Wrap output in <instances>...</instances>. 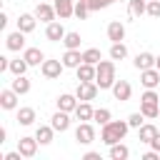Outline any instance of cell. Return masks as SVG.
Masks as SVG:
<instances>
[{"mask_svg": "<svg viewBox=\"0 0 160 160\" xmlns=\"http://www.w3.org/2000/svg\"><path fill=\"white\" fill-rule=\"evenodd\" d=\"M102 60V55H100V50L98 48H88L85 52H82V62H90V65H98Z\"/></svg>", "mask_w": 160, "mask_h": 160, "instance_id": "obj_31", "label": "cell"}, {"mask_svg": "<svg viewBox=\"0 0 160 160\" xmlns=\"http://www.w3.org/2000/svg\"><path fill=\"white\" fill-rule=\"evenodd\" d=\"M45 38L50 40V42H58V40H62L65 38V28H62V22H48V28H45Z\"/></svg>", "mask_w": 160, "mask_h": 160, "instance_id": "obj_13", "label": "cell"}, {"mask_svg": "<svg viewBox=\"0 0 160 160\" xmlns=\"http://www.w3.org/2000/svg\"><path fill=\"white\" fill-rule=\"evenodd\" d=\"M52 132H55L52 125H40V128L35 130V138H38L40 145H50V142H52Z\"/></svg>", "mask_w": 160, "mask_h": 160, "instance_id": "obj_24", "label": "cell"}, {"mask_svg": "<svg viewBox=\"0 0 160 160\" xmlns=\"http://www.w3.org/2000/svg\"><path fill=\"white\" fill-rule=\"evenodd\" d=\"M148 15L160 18V0H148Z\"/></svg>", "mask_w": 160, "mask_h": 160, "instance_id": "obj_36", "label": "cell"}, {"mask_svg": "<svg viewBox=\"0 0 160 160\" xmlns=\"http://www.w3.org/2000/svg\"><path fill=\"white\" fill-rule=\"evenodd\" d=\"M155 68H158V70H160V58H158V60H155Z\"/></svg>", "mask_w": 160, "mask_h": 160, "instance_id": "obj_44", "label": "cell"}, {"mask_svg": "<svg viewBox=\"0 0 160 160\" xmlns=\"http://www.w3.org/2000/svg\"><path fill=\"white\" fill-rule=\"evenodd\" d=\"M155 60H158V58H155L152 52H138L132 62H135L138 70H148V68H155Z\"/></svg>", "mask_w": 160, "mask_h": 160, "instance_id": "obj_18", "label": "cell"}, {"mask_svg": "<svg viewBox=\"0 0 160 160\" xmlns=\"http://www.w3.org/2000/svg\"><path fill=\"white\" fill-rule=\"evenodd\" d=\"M22 58H25L28 65H42V62H45V55H42L40 48H28V50L22 52Z\"/></svg>", "mask_w": 160, "mask_h": 160, "instance_id": "obj_20", "label": "cell"}, {"mask_svg": "<svg viewBox=\"0 0 160 160\" xmlns=\"http://www.w3.org/2000/svg\"><path fill=\"white\" fill-rule=\"evenodd\" d=\"M115 0H90L88 2V8L90 10H102V8H108V5H112Z\"/></svg>", "mask_w": 160, "mask_h": 160, "instance_id": "obj_37", "label": "cell"}, {"mask_svg": "<svg viewBox=\"0 0 160 160\" xmlns=\"http://www.w3.org/2000/svg\"><path fill=\"white\" fill-rule=\"evenodd\" d=\"M92 115H95L92 105H90L88 100H80V102H78V108H75V118H78V120H82V122H88V120H92Z\"/></svg>", "mask_w": 160, "mask_h": 160, "instance_id": "obj_19", "label": "cell"}, {"mask_svg": "<svg viewBox=\"0 0 160 160\" xmlns=\"http://www.w3.org/2000/svg\"><path fill=\"white\" fill-rule=\"evenodd\" d=\"M80 2H90V0H80Z\"/></svg>", "mask_w": 160, "mask_h": 160, "instance_id": "obj_45", "label": "cell"}, {"mask_svg": "<svg viewBox=\"0 0 160 160\" xmlns=\"http://www.w3.org/2000/svg\"><path fill=\"white\" fill-rule=\"evenodd\" d=\"M62 65H65V68H78V65H82V52H80V50H65Z\"/></svg>", "mask_w": 160, "mask_h": 160, "instance_id": "obj_22", "label": "cell"}, {"mask_svg": "<svg viewBox=\"0 0 160 160\" xmlns=\"http://www.w3.org/2000/svg\"><path fill=\"white\" fill-rule=\"evenodd\" d=\"M35 12L30 15V12H22L20 18H18V30H22V32H32L35 30Z\"/></svg>", "mask_w": 160, "mask_h": 160, "instance_id": "obj_21", "label": "cell"}, {"mask_svg": "<svg viewBox=\"0 0 160 160\" xmlns=\"http://www.w3.org/2000/svg\"><path fill=\"white\" fill-rule=\"evenodd\" d=\"M18 150L22 152V158H32L35 152H38V138H20L18 140Z\"/></svg>", "mask_w": 160, "mask_h": 160, "instance_id": "obj_8", "label": "cell"}, {"mask_svg": "<svg viewBox=\"0 0 160 160\" xmlns=\"http://www.w3.org/2000/svg\"><path fill=\"white\" fill-rule=\"evenodd\" d=\"M98 82H78V90H75V95H78V100H95L98 98Z\"/></svg>", "mask_w": 160, "mask_h": 160, "instance_id": "obj_4", "label": "cell"}, {"mask_svg": "<svg viewBox=\"0 0 160 160\" xmlns=\"http://www.w3.org/2000/svg\"><path fill=\"white\" fill-rule=\"evenodd\" d=\"M128 130H130L128 120H110V122L102 125V130H100V140H102L105 145H115V142H120V140L128 135Z\"/></svg>", "mask_w": 160, "mask_h": 160, "instance_id": "obj_1", "label": "cell"}, {"mask_svg": "<svg viewBox=\"0 0 160 160\" xmlns=\"http://www.w3.org/2000/svg\"><path fill=\"white\" fill-rule=\"evenodd\" d=\"M128 12H130V18H140L142 12H148V0H130Z\"/></svg>", "mask_w": 160, "mask_h": 160, "instance_id": "obj_26", "label": "cell"}, {"mask_svg": "<svg viewBox=\"0 0 160 160\" xmlns=\"http://www.w3.org/2000/svg\"><path fill=\"white\" fill-rule=\"evenodd\" d=\"M158 158H160V152H158V150H150V152H145V155H142V160H158Z\"/></svg>", "mask_w": 160, "mask_h": 160, "instance_id": "obj_39", "label": "cell"}, {"mask_svg": "<svg viewBox=\"0 0 160 160\" xmlns=\"http://www.w3.org/2000/svg\"><path fill=\"white\" fill-rule=\"evenodd\" d=\"M55 5H48V2H38V8H35V18L38 20H42V22H52L55 20Z\"/></svg>", "mask_w": 160, "mask_h": 160, "instance_id": "obj_9", "label": "cell"}, {"mask_svg": "<svg viewBox=\"0 0 160 160\" xmlns=\"http://www.w3.org/2000/svg\"><path fill=\"white\" fill-rule=\"evenodd\" d=\"M0 108H2V110H15V108H18V92H15L12 88L0 90Z\"/></svg>", "mask_w": 160, "mask_h": 160, "instance_id": "obj_11", "label": "cell"}, {"mask_svg": "<svg viewBox=\"0 0 160 160\" xmlns=\"http://www.w3.org/2000/svg\"><path fill=\"white\" fill-rule=\"evenodd\" d=\"M88 12H90L88 2H80V0H75V18H78V20H85V18H88Z\"/></svg>", "mask_w": 160, "mask_h": 160, "instance_id": "obj_33", "label": "cell"}, {"mask_svg": "<svg viewBox=\"0 0 160 160\" xmlns=\"http://www.w3.org/2000/svg\"><path fill=\"white\" fill-rule=\"evenodd\" d=\"M85 160H100V152H92L90 150V152H85Z\"/></svg>", "mask_w": 160, "mask_h": 160, "instance_id": "obj_42", "label": "cell"}, {"mask_svg": "<svg viewBox=\"0 0 160 160\" xmlns=\"http://www.w3.org/2000/svg\"><path fill=\"white\" fill-rule=\"evenodd\" d=\"M28 68H30V65L25 62V58H20V60H10V72H12V75H25Z\"/></svg>", "mask_w": 160, "mask_h": 160, "instance_id": "obj_32", "label": "cell"}, {"mask_svg": "<svg viewBox=\"0 0 160 160\" xmlns=\"http://www.w3.org/2000/svg\"><path fill=\"white\" fill-rule=\"evenodd\" d=\"M80 40H82L80 32H65V38H62L60 42H62L68 50H80Z\"/></svg>", "mask_w": 160, "mask_h": 160, "instance_id": "obj_27", "label": "cell"}, {"mask_svg": "<svg viewBox=\"0 0 160 160\" xmlns=\"http://www.w3.org/2000/svg\"><path fill=\"white\" fill-rule=\"evenodd\" d=\"M128 155H130L128 145H122V142H115V145H110V158H112V160H125Z\"/></svg>", "mask_w": 160, "mask_h": 160, "instance_id": "obj_29", "label": "cell"}, {"mask_svg": "<svg viewBox=\"0 0 160 160\" xmlns=\"http://www.w3.org/2000/svg\"><path fill=\"white\" fill-rule=\"evenodd\" d=\"M140 82L145 85V88H158L160 85V70L158 68H148V70H140Z\"/></svg>", "mask_w": 160, "mask_h": 160, "instance_id": "obj_6", "label": "cell"}, {"mask_svg": "<svg viewBox=\"0 0 160 160\" xmlns=\"http://www.w3.org/2000/svg\"><path fill=\"white\" fill-rule=\"evenodd\" d=\"M18 122L20 125H32L35 122V110L32 108H20L18 110Z\"/></svg>", "mask_w": 160, "mask_h": 160, "instance_id": "obj_28", "label": "cell"}, {"mask_svg": "<svg viewBox=\"0 0 160 160\" xmlns=\"http://www.w3.org/2000/svg\"><path fill=\"white\" fill-rule=\"evenodd\" d=\"M108 38H110L112 42H122V40H125V25H122L120 20H112V22L108 25Z\"/></svg>", "mask_w": 160, "mask_h": 160, "instance_id": "obj_15", "label": "cell"}, {"mask_svg": "<svg viewBox=\"0 0 160 160\" xmlns=\"http://www.w3.org/2000/svg\"><path fill=\"white\" fill-rule=\"evenodd\" d=\"M22 158V152L18 150V152H8V155H2V160H20Z\"/></svg>", "mask_w": 160, "mask_h": 160, "instance_id": "obj_38", "label": "cell"}, {"mask_svg": "<svg viewBox=\"0 0 160 160\" xmlns=\"http://www.w3.org/2000/svg\"><path fill=\"white\" fill-rule=\"evenodd\" d=\"M110 90H112L115 100H120V102L130 100V95H132V88H130V82H128V80H115V85H112Z\"/></svg>", "mask_w": 160, "mask_h": 160, "instance_id": "obj_7", "label": "cell"}, {"mask_svg": "<svg viewBox=\"0 0 160 160\" xmlns=\"http://www.w3.org/2000/svg\"><path fill=\"white\" fill-rule=\"evenodd\" d=\"M95 68H98V75H95L98 88H100V90L112 88V85H115V62H112V60H100Z\"/></svg>", "mask_w": 160, "mask_h": 160, "instance_id": "obj_2", "label": "cell"}, {"mask_svg": "<svg viewBox=\"0 0 160 160\" xmlns=\"http://www.w3.org/2000/svg\"><path fill=\"white\" fill-rule=\"evenodd\" d=\"M75 140H78L80 145H90V142L95 140V128H92L90 122H80V125L75 128Z\"/></svg>", "mask_w": 160, "mask_h": 160, "instance_id": "obj_3", "label": "cell"}, {"mask_svg": "<svg viewBox=\"0 0 160 160\" xmlns=\"http://www.w3.org/2000/svg\"><path fill=\"white\" fill-rule=\"evenodd\" d=\"M150 148H152V150H158V152H160V132H158V135H155V138H152V140H150Z\"/></svg>", "mask_w": 160, "mask_h": 160, "instance_id": "obj_40", "label": "cell"}, {"mask_svg": "<svg viewBox=\"0 0 160 160\" xmlns=\"http://www.w3.org/2000/svg\"><path fill=\"white\" fill-rule=\"evenodd\" d=\"M55 12L60 15V20L75 15V0H55Z\"/></svg>", "mask_w": 160, "mask_h": 160, "instance_id": "obj_17", "label": "cell"}, {"mask_svg": "<svg viewBox=\"0 0 160 160\" xmlns=\"http://www.w3.org/2000/svg\"><path fill=\"white\" fill-rule=\"evenodd\" d=\"M5 25H8V15H5V12H0V28H5Z\"/></svg>", "mask_w": 160, "mask_h": 160, "instance_id": "obj_43", "label": "cell"}, {"mask_svg": "<svg viewBox=\"0 0 160 160\" xmlns=\"http://www.w3.org/2000/svg\"><path fill=\"white\" fill-rule=\"evenodd\" d=\"M155 135H158V128L150 125V122H145V125L138 128V140H140V142H148V145H150V140H152Z\"/></svg>", "mask_w": 160, "mask_h": 160, "instance_id": "obj_23", "label": "cell"}, {"mask_svg": "<svg viewBox=\"0 0 160 160\" xmlns=\"http://www.w3.org/2000/svg\"><path fill=\"white\" fill-rule=\"evenodd\" d=\"M62 62L60 60H45L42 65H40V70H42V75L48 78V80H55V78H60V72H62Z\"/></svg>", "mask_w": 160, "mask_h": 160, "instance_id": "obj_5", "label": "cell"}, {"mask_svg": "<svg viewBox=\"0 0 160 160\" xmlns=\"http://www.w3.org/2000/svg\"><path fill=\"white\" fill-rule=\"evenodd\" d=\"M5 45H8V50H22L25 48V32L22 30H15V32H10L8 38H5Z\"/></svg>", "mask_w": 160, "mask_h": 160, "instance_id": "obj_14", "label": "cell"}, {"mask_svg": "<svg viewBox=\"0 0 160 160\" xmlns=\"http://www.w3.org/2000/svg\"><path fill=\"white\" fill-rule=\"evenodd\" d=\"M92 120H95V122H100V125H105V122H110V110H108V108H100V110H95V115H92Z\"/></svg>", "mask_w": 160, "mask_h": 160, "instance_id": "obj_34", "label": "cell"}, {"mask_svg": "<svg viewBox=\"0 0 160 160\" xmlns=\"http://www.w3.org/2000/svg\"><path fill=\"white\" fill-rule=\"evenodd\" d=\"M2 70H10V60L8 58H0V72Z\"/></svg>", "mask_w": 160, "mask_h": 160, "instance_id": "obj_41", "label": "cell"}, {"mask_svg": "<svg viewBox=\"0 0 160 160\" xmlns=\"http://www.w3.org/2000/svg\"><path fill=\"white\" fill-rule=\"evenodd\" d=\"M128 125H130V128H140V125H145V115H142V112H132V115L128 118Z\"/></svg>", "mask_w": 160, "mask_h": 160, "instance_id": "obj_35", "label": "cell"}, {"mask_svg": "<svg viewBox=\"0 0 160 160\" xmlns=\"http://www.w3.org/2000/svg\"><path fill=\"white\" fill-rule=\"evenodd\" d=\"M18 95H25V92H30V80L25 78V75H15V80H12V85H10Z\"/></svg>", "mask_w": 160, "mask_h": 160, "instance_id": "obj_25", "label": "cell"}, {"mask_svg": "<svg viewBox=\"0 0 160 160\" xmlns=\"http://www.w3.org/2000/svg\"><path fill=\"white\" fill-rule=\"evenodd\" d=\"M75 70H78V80H80V82H95V75H98V68H95V65L82 62V65H78Z\"/></svg>", "mask_w": 160, "mask_h": 160, "instance_id": "obj_10", "label": "cell"}, {"mask_svg": "<svg viewBox=\"0 0 160 160\" xmlns=\"http://www.w3.org/2000/svg\"><path fill=\"white\" fill-rule=\"evenodd\" d=\"M78 108V95H70V92H62L58 98V110H65V112H75Z\"/></svg>", "mask_w": 160, "mask_h": 160, "instance_id": "obj_16", "label": "cell"}, {"mask_svg": "<svg viewBox=\"0 0 160 160\" xmlns=\"http://www.w3.org/2000/svg\"><path fill=\"white\" fill-rule=\"evenodd\" d=\"M110 58H112V60H125V58H128V48H125L122 42H112V45H110Z\"/></svg>", "mask_w": 160, "mask_h": 160, "instance_id": "obj_30", "label": "cell"}, {"mask_svg": "<svg viewBox=\"0 0 160 160\" xmlns=\"http://www.w3.org/2000/svg\"><path fill=\"white\" fill-rule=\"evenodd\" d=\"M50 125L55 128V132H65V130L70 128V115H68L65 110H58V112L50 118Z\"/></svg>", "mask_w": 160, "mask_h": 160, "instance_id": "obj_12", "label": "cell"}]
</instances>
